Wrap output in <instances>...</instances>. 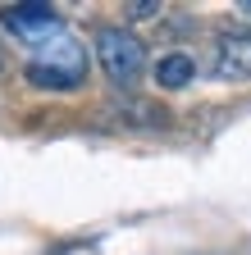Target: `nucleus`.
I'll return each mask as SVG.
<instances>
[{"label": "nucleus", "instance_id": "nucleus-6", "mask_svg": "<svg viewBox=\"0 0 251 255\" xmlns=\"http://www.w3.org/2000/svg\"><path fill=\"white\" fill-rule=\"evenodd\" d=\"M110 114L119 119V128H165L169 114L160 105H146V101H133V96H114Z\"/></svg>", "mask_w": 251, "mask_h": 255}, {"label": "nucleus", "instance_id": "nucleus-2", "mask_svg": "<svg viewBox=\"0 0 251 255\" xmlns=\"http://www.w3.org/2000/svg\"><path fill=\"white\" fill-rule=\"evenodd\" d=\"M96 64L114 87H133L146 73V46L128 27H96Z\"/></svg>", "mask_w": 251, "mask_h": 255}, {"label": "nucleus", "instance_id": "nucleus-9", "mask_svg": "<svg viewBox=\"0 0 251 255\" xmlns=\"http://www.w3.org/2000/svg\"><path fill=\"white\" fill-rule=\"evenodd\" d=\"M0 69H5V46H0Z\"/></svg>", "mask_w": 251, "mask_h": 255}, {"label": "nucleus", "instance_id": "nucleus-4", "mask_svg": "<svg viewBox=\"0 0 251 255\" xmlns=\"http://www.w3.org/2000/svg\"><path fill=\"white\" fill-rule=\"evenodd\" d=\"M210 69L224 82H251V32H224L215 41Z\"/></svg>", "mask_w": 251, "mask_h": 255}, {"label": "nucleus", "instance_id": "nucleus-3", "mask_svg": "<svg viewBox=\"0 0 251 255\" xmlns=\"http://www.w3.org/2000/svg\"><path fill=\"white\" fill-rule=\"evenodd\" d=\"M0 23H5L18 41H50V37H59V27H64V18H59L55 5H5L0 9Z\"/></svg>", "mask_w": 251, "mask_h": 255}, {"label": "nucleus", "instance_id": "nucleus-8", "mask_svg": "<svg viewBox=\"0 0 251 255\" xmlns=\"http://www.w3.org/2000/svg\"><path fill=\"white\" fill-rule=\"evenodd\" d=\"M238 14H242V18H251V0H242V5H238Z\"/></svg>", "mask_w": 251, "mask_h": 255}, {"label": "nucleus", "instance_id": "nucleus-1", "mask_svg": "<svg viewBox=\"0 0 251 255\" xmlns=\"http://www.w3.org/2000/svg\"><path fill=\"white\" fill-rule=\"evenodd\" d=\"M23 78L37 91H78L87 82V55L78 41L59 37L55 46H41L32 59L23 64Z\"/></svg>", "mask_w": 251, "mask_h": 255}, {"label": "nucleus", "instance_id": "nucleus-7", "mask_svg": "<svg viewBox=\"0 0 251 255\" xmlns=\"http://www.w3.org/2000/svg\"><path fill=\"white\" fill-rule=\"evenodd\" d=\"M128 18H155V14H165V5H155V0H137V5L123 9Z\"/></svg>", "mask_w": 251, "mask_h": 255}, {"label": "nucleus", "instance_id": "nucleus-5", "mask_svg": "<svg viewBox=\"0 0 251 255\" xmlns=\"http://www.w3.org/2000/svg\"><path fill=\"white\" fill-rule=\"evenodd\" d=\"M151 78H155V87H160V91H183L187 82L197 78V59L187 55V50H165L160 59H155Z\"/></svg>", "mask_w": 251, "mask_h": 255}]
</instances>
